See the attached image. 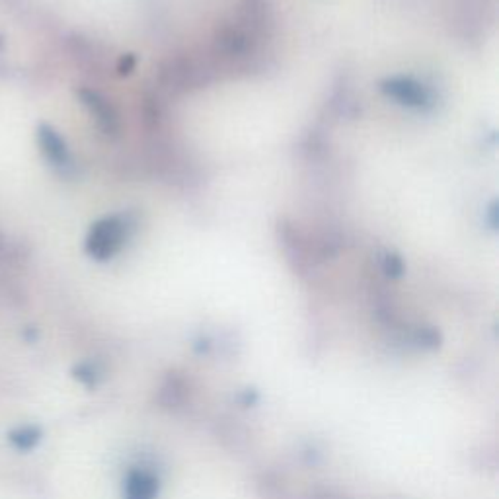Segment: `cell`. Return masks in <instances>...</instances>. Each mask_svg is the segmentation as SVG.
Masks as SVG:
<instances>
[{
	"mask_svg": "<svg viewBox=\"0 0 499 499\" xmlns=\"http://www.w3.org/2000/svg\"><path fill=\"white\" fill-rule=\"evenodd\" d=\"M133 223L125 215H111L102 218L96 225H92L86 236V252L94 259H110L123 248L125 241L131 233Z\"/></svg>",
	"mask_w": 499,
	"mask_h": 499,
	"instance_id": "1",
	"label": "cell"
},
{
	"mask_svg": "<svg viewBox=\"0 0 499 499\" xmlns=\"http://www.w3.org/2000/svg\"><path fill=\"white\" fill-rule=\"evenodd\" d=\"M209 67L201 65L200 61L192 57H174L162 62L159 77L164 88L172 92H185L209 82Z\"/></svg>",
	"mask_w": 499,
	"mask_h": 499,
	"instance_id": "2",
	"label": "cell"
},
{
	"mask_svg": "<svg viewBox=\"0 0 499 499\" xmlns=\"http://www.w3.org/2000/svg\"><path fill=\"white\" fill-rule=\"evenodd\" d=\"M382 94L397 100L408 108H428L431 103V92L421 82L408 77H394L380 82Z\"/></svg>",
	"mask_w": 499,
	"mask_h": 499,
	"instance_id": "3",
	"label": "cell"
},
{
	"mask_svg": "<svg viewBox=\"0 0 499 499\" xmlns=\"http://www.w3.org/2000/svg\"><path fill=\"white\" fill-rule=\"evenodd\" d=\"M78 96L82 100V103L90 110V113L96 121L100 123V127L106 131L108 135H118L119 131V118H118V111L113 110L110 103L103 100L98 92H92V90H80Z\"/></svg>",
	"mask_w": 499,
	"mask_h": 499,
	"instance_id": "4",
	"label": "cell"
},
{
	"mask_svg": "<svg viewBox=\"0 0 499 499\" xmlns=\"http://www.w3.org/2000/svg\"><path fill=\"white\" fill-rule=\"evenodd\" d=\"M37 139H39V147L44 151V154L47 156V160L55 166H67L69 162V151L65 141L61 139V135L51 129L49 125H41L37 131Z\"/></svg>",
	"mask_w": 499,
	"mask_h": 499,
	"instance_id": "5",
	"label": "cell"
},
{
	"mask_svg": "<svg viewBox=\"0 0 499 499\" xmlns=\"http://www.w3.org/2000/svg\"><path fill=\"white\" fill-rule=\"evenodd\" d=\"M159 492V484L147 472L135 470L125 482V499H154Z\"/></svg>",
	"mask_w": 499,
	"mask_h": 499,
	"instance_id": "6",
	"label": "cell"
},
{
	"mask_svg": "<svg viewBox=\"0 0 499 499\" xmlns=\"http://www.w3.org/2000/svg\"><path fill=\"white\" fill-rule=\"evenodd\" d=\"M41 437V431L37 428H20L8 435L10 443H12L20 451H29L31 446H36Z\"/></svg>",
	"mask_w": 499,
	"mask_h": 499,
	"instance_id": "7",
	"label": "cell"
},
{
	"mask_svg": "<svg viewBox=\"0 0 499 499\" xmlns=\"http://www.w3.org/2000/svg\"><path fill=\"white\" fill-rule=\"evenodd\" d=\"M382 269H384V274L390 277H400L404 274L402 258L394 252H387L382 258Z\"/></svg>",
	"mask_w": 499,
	"mask_h": 499,
	"instance_id": "8",
	"label": "cell"
},
{
	"mask_svg": "<svg viewBox=\"0 0 499 499\" xmlns=\"http://www.w3.org/2000/svg\"><path fill=\"white\" fill-rule=\"evenodd\" d=\"M135 65H137V57H135L133 53L123 55V57L119 59V65H118L119 75H129V72L135 69Z\"/></svg>",
	"mask_w": 499,
	"mask_h": 499,
	"instance_id": "9",
	"label": "cell"
},
{
	"mask_svg": "<svg viewBox=\"0 0 499 499\" xmlns=\"http://www.w3.org/2000/svg\"><path fill=\"white\" fill-rule=\"evenodd\" d=\"M495 215H497V205L494 203V205L490 207V218H492V226H494V228L497 226V218H495Z\"/></svg>",
	"mask_w": 499,
	"mask_h": 499,
	"instance_id": "10",
	"label": "cell"
}]
</instances>
